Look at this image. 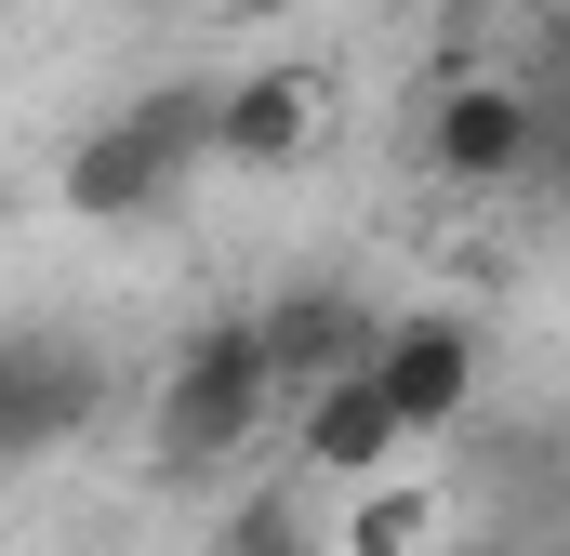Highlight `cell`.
I'll return each instance as SVG.
<instances>
[{"label":"cell","mask_w":570,"mask_h":556,"mask_svg":"<svg viewBox=\"0 0 570 556\" xmlns=\"http://www.w3.org/2000/svg\"><path fill=\"white\" fill-rule=\"evenodd\" d=\"M266 371H279V411H305L318 385H358L372 358H385V305H358L345 278H305V291H279L266 318Z\"/></svg>","instance_id":"5"},{"label":"cell","mask_w":570,"mask_h":556,"mask_svg":"<svg viewBox=\"0 0 570 556\" xmlns=\"http://www.w3.org/2000/svg\"><path fill=\"white\" fill-rule=\"evenodd\" d=\"M425 544H438V490H399V477L358 490L345 530H332V556H425Z\"/></svg>","instance_id":"9"},{"label":"cell","mask_w":570,"mask_h":556,"mask_svg":"<svg viewBox=\"0 0 570 556\" xmlns=\"http://www.w3.org/2000/svg\"><path fill=\"white\" fill-rule=\"evenodd\" d=\"M372 398L399 411V437H451V424L478 411V331L464 318H385Z\"/></svg>","instance_id":"6"},{"label":"cell","mask_w":570,"mask_h":556,"mask_svg":"<svg viewBox=\"0 0 570 556\" xmlns=\"http://www.w3.org/2000/svg\"><path fill=\"white\" fill-rule=\"evenodd\" d=\"M544 159V93L531 80H478V67H451L425 107V172L438 186H518Z\"/></svg>","instance_id":"3"},{"label":"cell","mask_w":570,"mask_h":556,"mask_svg":"<svg viewBox=\"0 0 570 556\" xmlns=\"http://www.w3.org/2000/svg\"><path fill=\"white\" fill-rule=\"evenodd\" d=\"M558 40H570V0H558Z\"/></svg>","instance_id":"12"},{"label":"cell","mask_w":570,"mask_h":556,"mask_svg":"<svg viewBox=\"0 0 570 556\" xmlns=\"http://www.w3.org/2000/svg\"><path fill=\"white\" fill-rule=\"evenodd\" d=\"M399 450H412V437H399V411L372 398V371H358V385H318V398L292 411V464H305L318 490H385Z\"/></svg>","instance_id":"7"},{"label":"cell","mask_w":570,"mask_h":556,"mask_svg":"<svg viewBox=\"0 0 570 556\" xmlns=\"http://www.w3.org/2000/svg\"><path fill=\"white\" fill-rule=\"evenodd\" d=\"M213 556H318V517H305V490H239L226 504V530H213Z\"/></svg>","instance_id":"10"},{"label":"cell","mask_w":570,"mask_h":556,"mask_svg":"<svg viewBox=\"0 0 570 556\" xmlns=\"http://www.w3.org/2000/svg\"><path fill=\"white\" fill-rule=\"evenodd\" d=\"M199 172H213V80H159V93H134L120 120H94L67 146L53 199L80 226H134V212H173Z\"/></svg>","instance_id":"1"},{"label":"cell","mask_w":570,"mask_h":556,"mask_svg":"<svg viewBox=\"0 0 570 556\" xmlns=\"http://www.w3.org/2000/svg\"><path fill=\"white\" fill-rule=\"evenodd\" d=\"M279 424V371H266V331L253 318H213L173 345L159 371V464L173 477H213V464H253Z\"/></svg>","instance_id":"2"},{"label":"cell","mask_w":570,"mask_h":556,"mask_svg":"<svg viewBox=\"0 0 570 556\" xmlns=\"http://www.w3.org/2000/svg\"><path fill=\"white\" fill-rule=\"evenodd\" d=\"M305 146H318V93L292 67H239L213 93V172H292Z\"/></svg>","instance_id":"8"},{"label":"cell","mask_w":570,"mask_h":556,"mask_svg":"<svg viewBox=\"0 0 570 556\" xmlns=\"http://www.w3.org/2000/svg\"><path fill=\"white\" fill-rule=\"evenodd\" d=\"M94 411H107V358L80 331H0V464L67 450Z\"/></svg>","instance_id":"4"},{"label":"cell","mask_w":570,"mask_h":556,"mask_svg":"<svg viewBox=\"0 0 570 556\" xmlns=\"http://www.w3.org/2000/svg\"><path fill=\"white\" fill-rule=\"evenodd\" d=\"M544 146H570V40H558V67H544Z\"/></svg>","instance_id":"11"}]
</instances>
